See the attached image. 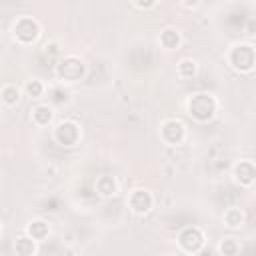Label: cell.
I'll list each match as a JSON object with an SVG mask.
<instances>
[{
	"label": "cell",
	"mask_w": 256,
	"mask_h": 256,
	"mask_svg": "<svg viewBox=\"0 0 256 256\" xmlns=\"http://www.w3.org/2000/svg\"><path fill=\"white\" fill-rule=\"evenodd\" d=\"M214 108H216V104H214V100H212L208 94H196V96H192V100L188 102L190 114H192L196 120H200V122L208 120V118L214 114Z\"/></svg>",
	"instance_id": "obj_1"
},
{
	"label": "cell",
	"mask_w": 256,
	"mask_h": 256,
	"mask_svg": "<svg viewBox=\"0 0 256 256\" xmlns=\"http://www.w3.org/2000/svg\"><path fill=\"white\" fill-rule=\"evenodd\" d=\"M14 36H16L22 44L34 42L36 36H38V24H36L32 18L24 16V18H20V20L14 24Z\"/></svg>",
	"instance_id": "obj_2"
},
{
	"label": "cell",
	"mask_w": 256,
	"mask_h": 256,
	"mask_svg": "<svg viewBox=\"0 0 256 256\" xmlns=\"http://www.w3.org/2000/svg\"><path fill=\"white\" fill-rule=\"evenodd\" d=\"M58 74H60L62 80L76 82V80L82 78V74H84V66H82V62L76 60V58H66V60L60 62V66H58Z\"/></svg>",
	"instance_id": "obj_3"
},
{
	"label": "cell",
	"mask_w": 256,
	"mask_h": 256,
	"mask_svg": "<svg viewBox=\"0 0 256 256\" xmlns=\"http://www.w3.org/2000/svg\"><path fill=\"white\" fill-rule=\"evenodd\" d=\"M230 60L238 70H250L254 66V50H252V46H236L232 50V54H230Z\"/></svg>",
	"instance_id": "obj_4"
},
{
	"label": "cell",
	"mask_w": 256,
	"mask_h": 256,
	"mask_svg": "<svg viewBox=\"0 0 256 256\" xmlns=\"http://www.w3.org/2000/svg\"><path fill=\"white\" fill-rule=\"evenodd\" d=\"M178 242L186 252H196L200 248V244H202V232L198 228H186L178 236Z\"/></svg>",
	"instance_id": "obj_5"
},
{
	"label": "cell",
	"mask_w": 256,
	"mask_h": 256,
	"mask_svg": "<svg viewBox=\"0 0 256 256\" xmlns=\"http://www.w3.org/2000/svg\"><path fill=\"white\" fill-rule=\"evenodd\" d=\"M54 136L62 146H72L78 140V126L74 122H62V124H58Z\"/></svg>",
	"instance_id": "obj_6"
},
{
	"label": "cell",
	"mask_w": 256,
	"mask_h": 256,
	"mask_svg": "<svg viewBox=\"0 0 256 256\" xmlns=\"http://www.w3.org/2000/svg\"><path fill=\"white\" fill-rule=\"evenodd\" d=\"M130 208L136 212V214H144V212H148L150 210V206H152V196L148 194V192H144V190H134L132 194H130Z\"/></svg>",
	"instance_id": "obj_7"
},
{
	"label": "cell",
	"mask_w": 256,
	"mask_h": 256,
	"mask_svg": "<svg viewBox=\"0 0 256 256\" xmlns=\"http://www.w3.org/2000/svg\"><path fill=\"white\" fill-rule=\"evenodd\" d=\"M182 136H184V126L180 122H176V120L164 122V126H162V138L168 144H178L182 140Z\"/></svg>",
	"instance_id": "obj_8"
},
{
	"label": "cell",
	"mask_w": 256,
	"mask_h": 256,
	"mask_svg": "<svg viewBox=\"0 0 256 256\" xmlns=\"http://www.w3.org/2000/svg\"><path fill=\"white\" fill-rule=\"evenodd\" d=\"M96 190L102 194V196H112L116 194V182L112 176H100L96 180Z\"/></svg>",
	"instance_id": "obj_9"
},
{
	"label": "cell",
	"mask_w": 256,
	"mask_h": 256,
	"mask_svg": "<svg viewBox=\"0 0 256 256\" xmlns=\"http://www.w3.org/2000/svg\"><path fill=\"white\" fill-rule=\"evenodd\" d=\"M236 178L242 184H250L254 180V166H252V162H240V166L236 168Z\"/></svg>",
	"instance_id": "obj_10"
},
{
	"label": "cell",
	"mask_w": 256,
	"mask_h": 256,
	"mask_svg": "<svg viewBox=\"0 0 256 256\" xmlns=\"http://www.w3.org/2000/svg\"><path fill=\"white\" fill-rule=\"evenodd\" d=\"M32 118H34L36 124L44 126V124L50 122V118H52V110H50L48 106H36V108L32 110Z\"/></svg>",
	"instance_id": "obj_11"
},
{
	"label": "cell",
	"mask_w": 256,
	"mask_h": 256,
	"mask_svg": "<svg viewBox=\"0 0 256 256\" xmlns=\"http://www.w3.org/2000/svg\"><path fill=\"white\" fill-rule=\"evenodd\" d=\"M28 234L34 238V240H42L46 234H48V224L46 222H32L30 226H28Z\"/></svg>",
	"instance_id": "obj_12"
},
{
	"label": "cell",
	"mask_w": 256,
	"mask_h": 256,
	"mask_svg": "<svg viewBox=\"0 0 256 256\" xmlns=\"http://www.w3.org/2000/svg\"><path fill=\"white\" fill-rule=\"evenodd\" d=\"M224 220H226V224H228L230 228H236V226H240V224H242L244 216H242V212H240L238 208H230V210H226Z\"/></svg>",
	"instance_id": "obj_13"
},
{
	"label": "cell",
	"mask_w": 256,
	"mask_h": 256,
	"mask_svg": "<svg viewBox=\"0 0 256 256\" xmlns=\"http://www.w3.org/2000/svg\"><path fill=\"white\" fill-rule=\"evenodd\" d=\"M18 98H20V92H18L14 86H4V88H2V100H4V104L14 106V104L18 102Z\"/></svg>",
	"instance_id": "obj_14"
},
{
	"label": "cell",
	"mask_w": 256,
	"mask_h": 256,
	"mask_svg": "<svg viewBox=\"0 0 256 256\" xmlns=\"http://www.w3.org/2000/svg\"><path fill=\"white\" fill-rule=\"evenodd\" d=\"M16 252L18 254H32L34 250H36V246H34V238L30 240V238H20L18 242H16Z\"/></svg>",
	"instance_id": "obj_15"
},
{
	"label": "cell",
	"mask_w": 256,
	"mask_h": 256,
	"mask_svg": "<svg viewBox=\"0 0 256 256\" xmlns=\"http://www.w3.org/2000/svg\"><path fill=\"white\" fill-rule=\"evenodd\" d=\"M160 42H162L166 48H176V46H178V34H176L174 30H166V32H162Z\"/></svg>",
	"instance_id": "obj_16"
},
{
	"label": "cell",
	"mask_w": 256,
	"mask_h": 256,
	"mask_svg": "<svg viewBox=\"0 0 256 256\" xmlns=\"http://www.w3.org/2000/svg\"><path fill=\"white\" fill-rule=\"evenodd\" d=\"M194 70H196V66H194V62H190V60L180 62V66H178V72H180V76H184V78H190V76L194 74Z\"/></svg>",
	"instance_id": "obj_17"
},
{
	"label": "cell",
	"mask_w": 256,
	"mask_h": 256,
	"mask_svg": "<svg viewBox=\"0 0 256 256\" xmlns=\"http://www.w3.org/2000/svg\"><path fill=\"white\" fill-rule=\"evenodd\" d=\"M26 90H28L32 96H40V94H42V90H44V86H42L38 80H32V82H28Z\"/></svg>",
	"instance_id": "obj_18"
},
{
	"label": "cell",
	"mask_w": 256,
	"mask_h": 256,
	"mask_svg": "<svg viewBox=\"0 0 256 256\" xmlns=\"http://www.w3.org/2000/svg\"><path fill=\"white\" fill-rule=\"evenodd\" d=\"M220 250H222V252H228V254H232V252H236V246L232 244V240H226V242H222Z\"/></svg>",
	"instance_id": "obj_19"
},
{
	"label": "cell",
	"mask_w": 256,
	"mask_h": 256,
	"mask_svg": "<svg viewBox=\"0 0 256 256\" xmlns=\"http://www.w3.org/2000/svg\"><path fill=\"white\" fill-rule=\"evenodd\" d=\"M136 4H138V6H142V8H148V6H152V4H154V0H136Z\"/></svg>",
	"instance_id": "obj_20"
},
{
	"label": "cell",
	"mask_w": 256,
	"mask_h": 256,
	"mask_svg": "<svg viewBox=\"0 0 256 256\" xmlns=\"http://www.w3.org/2000/svg\"><path fill=\"white\" fill-rule=\"evenodd\" d=\"M198 2H200V0H184V4H186V6H196Z\"/></svg>",
	"instance_id": "obj_21"
}]
</instances>
